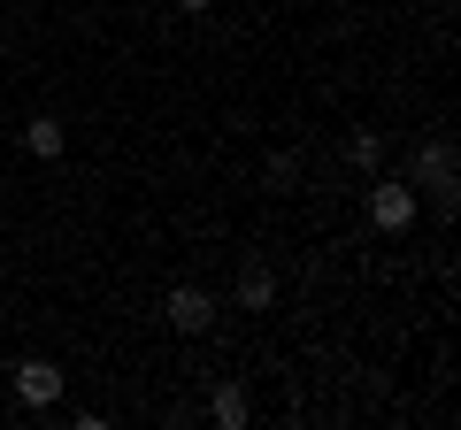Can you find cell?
Wrapping results in <instances>:
<instances>
[{
	"label": "cell",
	"mask_w": 461,
	"mask_h": 430,
	"mask_svg": "<svg viewBox=\"0 0 461 430\" xmlns=\"http://www.w3.org/2000/svg\"><path fill=\"white\" fill-rule=\"evenodd\" d=\"M415 193H430V200H438V208H446V200H454V184H461V154H454V139H430V147L423 154H415Z\"/></svg>",
	"instance_id": "obj_1"
},
{
	"label": "cell",
	"mask_w": 461,
	"mask_h": 430,
	"mask_svg": "<svg viewBox=\"0 0 461 430\" xmlns=\"http://www.w3.org/2000/svg\"><path fill=\"white\" fill-rule=\"evenodd\" d=\"M369 223H377V231H415V184L408 177L369 184Z\"/></svg>",
	"instance_id": "obj_2"
},
{
	"label": "cell",
	"mask_w": 461,
	"mask_h": 430,
	"mask_svg": "<svg viewBox=\"0 0 461 430\" xmlns=\"http://www.w3.org/2000/svg\"><path fill=\"white\" fill-rule=\"evenodd\" d=\"M169 331H185V338H200V331H215V300L200 292V284H169Z\"/></svg>",
	"instance_id": "obj_3"
},
{
	"label": "cell",
	"mask_w": 461,
	"mask_h": 430,
	"mask_svg": "<svg viewBox=\"0 0 461 430\" xmlns=\"http://www.w3.org/2000/svg\"><path fill=\"white\" fill-rule=\"evenodd\" d=\"M230 300H239L247 315H269V308H277V269L247 262V269H239V284H230Z\"/></svg>",
	"instance_id": "obj_4"
},
{
	"label": "cell",
	"mask_w": 461,
	"mask_h": 430,
	"mask_svg": "<svg viewBox=\"0 0 461 430\" xmlns=\"http://www.w3.org/2000/svg\"><path fill=\"white\" fill-rule=\"evenodd\" d=\"M16 399L23 408H54L62 399V369L54 362H16Z\"/></svg>",
	"instance_id": "obj_5"
},
{
	"label": "cell",
	"mask_w": 461,
	"mask_h": 430,
	"mask_svg": "<svg viewBox=\"0 0 461 430\" xmlns=\"http://www.w3.org/2000/svg\"><path fill=\"white\" fill-rule=\"evenodd\" d=\"M208 415H215V423H230V430H239V423H247V415H254V399H247V384H215V399H208Z\"/></svg>",
	"instance_id": "obj_6"
},
{
	"label": "cell",
	"mask_w": 461,
	"mask_h": 430,
	"mask_svg": "<svg viewBox=\"0 0 461 430\" xmlns=\"http://www.w3.org/2000/svg\"><path fill=\"white\" fill-rule=\"evenodd\" d=\"M23 154H39V162H54V154H62V123H54V116L23 123Z\"/></svg>",
	"instance_id": "obj_7"
},
{
	"label": "cell",
	"mask_w": 461,
	"mask_h": 430,
	"mask_svg": "<svg viewBox=\"0 0 461 430\" xmlns=\"http://www.w3.org/2000/svg\"><path fill=\"white\" fill-rule=\"evenodd\" d=\"M346 162H354V169H377L384 162V139L377 131H354V139H346Z\"/></svg>",
	"instance_id": "obj_8"
},
{
	"label": "cell",
	"mask_w": 461,
	"mask_h": 430,
	"mask_svg": "<svg viewBox=\"0 0 461 430\" xmlns=\"http://www.w3.org/2000/svg\"><path fill=\"white\" fill-rule=\"evenodd\" d=\"M177 8H185V16H208V8H215V0H177Z\"/></svg>",
	"instance_id": "obj_9"
}]
</instances>
